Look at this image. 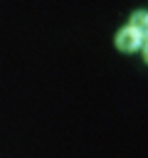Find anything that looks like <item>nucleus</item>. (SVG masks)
<instances>
[{"mask_svg":"<svg viewBox=\"0 0 148 158\" xmlns=\"http://www.w3.org/2000/svg\"><path fill=\"white\" fill-rule=\"evenodd\" d=\"M141 44H143V37H141L133 27L118 30V35H116V47H118L121 52H136Z\"/></svg>","mask_w":148,"mask_h":158,"instance_id":"1","label":"nucleus"},{"mask_svg":"<svg viewBox=\"0 0 148 158\" xmlns=\"http://www.w3.org/2000/svg\"><path fill=\"white\" fill-rule=\"evenodd\" d=\"M143 52H146V59H148V40H146V44H143Z\"/></svg>","mask_w":148,"mask_h":158,"instance_id":"3","label":"nucleus"},{"mask_svg":"<svg viewBox=\"0 0 148 158\" xmlns=\"http://www.w3.org/2000/svg\"><path fill=\"white\" fill-rule=\"evenodd\" d=\"M128 27H133L143 40H148V12H133Z\"/></svg>","mask_w":148,"mask_h":158,"instance_id":"2","label":"nucleus"}]
</instances>
